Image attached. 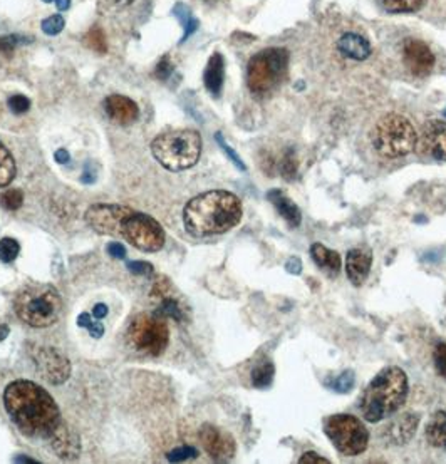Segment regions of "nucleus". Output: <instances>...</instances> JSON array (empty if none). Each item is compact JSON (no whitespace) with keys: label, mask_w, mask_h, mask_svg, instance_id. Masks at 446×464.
Masks as SVG:
<instances>
[{"label":"nucleus","mask_w":446,"mask_h":464,"mask_svg":"<svg viewBox=\"0 0 446 464\" xmlns=\"http://www.w3.org/2000/svg\"><path fill=\"white\" fill-rule=\"evenodd\" d=\"M3 404L15 426L29 438H51L63 421L51 394L32 381L19 379L7 386Z\"/></svg>","instance_id":"1"},{"label":"nucleus","mask_w":446,"mask_h":464,"mask_svg":"<svg viewBox=\"0 0 446 464\" xmlns=\"http://www.w3.org/2000/svg\"><path fill=\"white\" fill-rule=\"evenodd\" d=\"M242 220V203L233 193L213 189L187 203L183 210L184 228L193 237H211L232 230Z\"/></svg>","instance_id":"2"},{"label":"nucleus","mask_w":446,"mask_h":464,"mask_svg":"<svg viewBox=\"0 0 446 464\" xmlns=\"http://www.w3.org/2000/svg\"><path fill=\"white\" fill-rule=\"evenodd\" d=\"M407 397V377L399 367H386L369 382L361 397V412L369 423H379L399 411Z\"/></svg>","instance_id":"3"},{"label":"nucleus","mask_w":446,"mask_h":464,"mask_svg":"<svg viewBox=\"0 0 446 464\" xmlns=\"http://www.w3.org/2000/svg\"><path fill=\"white\" fill-rule=\"evenodd\" d=\"M14 308L19 319L27 326L44 328L57 322L63 312V299L52 285L34 282L19 290Z\"/></svg>","instance_id":"4"},{"label":"nucleus","mask_w":446,"mask_h":464,"mask_svg":"<svg viewBox=\"0 0 446 464\" xmlns=\"http://www.w3.org/2000/svg\"><path fill=\"white\" fill-rule=\"evenodd\" d=\"M151 153L158 163L170 171H183L200 160L202 138L193 129L164 131L153 139Z\"/></svg>","instance_id":"5"},{"label":"nucleus","mask_w":446,"mask_h":464,"mask_svg":"<svg viewBox=\"0 0 446 464\" xmlns=\"http://www.w3.org/2000/svg\"><path fill=\"white\" fill-rule=\"evenodd\" d=\"M413 125L399 114H386L372 131V145L386 158H403L416 148Z\"/></svg>","instance_id":"6"},{"label":"nucleus","mask_w":446,"mask_h":464,"mask_svg":"<svg viewBox=\"0 0 446 464\" xmlns=\"http://www.w3.org/2000/svg\"><path fill=\"white\" fill-rule=\"evenodd\" d=\"M289 54L286 49H265L255 54L247 65L248 89L257 96L270 92L282 83L287 74Z\"/></svg>","instance_id":"7"},{"label":"nucleus","mask_w":446,"mask_h":464,"mask_svg":"<svg viewBox=\"0 0 446 464\" xmlns=\"http://www.w3.org/2000/svg\"><path fill=\"white\" fill-rule=\"evenodd\" d=\"M128 342L140 354L158 357L170 342V330L163 317L156 314H140L128 328Z\"/></svg>","instance_id":"8"},{"label":"nucleus","mask_w":446,"mask_h":464,"mask_svg":"<svg viewBox=\"0 0 446 464\" xmlns=\"http://www.w3.org/2000/svg\"><path fill=\"white\" fill-rule=\"evenodd\" d=\"M324 432L342 456H359L368 450L366 426L351 414H334L326 419Z\"/></svg>","instance_id":"9"},{"label":"nucleus","mask_w":446,"mask_h":464,"mask_svg":"<svg viewBox=\"0 0 446 464\" xmlns=\"http://www.w3.org/2000/svg\"><path fill=\"white\" fill-rule=\"evenodd\" d=\"M121 237H125L133 246H136L141 251L161 250L164 245V240H167L163 226L155 218L140 213V211H133L125 220L121 228Z\"/></svg>","instance_id":"10"},{"label":"nucleus","mask_w":446,"mask_h":464,"mask_svg":"<svg viewBox=\"0 0 446 464\" xmlns=\"http://www.w3.org/2000/svg\"><path fill=\"white\" fill-rule=\"evenodd\" d=\"M30 355L42 379L49 384H64L71 377V362L67 355L56 347L37 346L30 350Z\"/></svg>","instance_id":"11"},{"label":"nucleus","mask_w":446,"mask_h":464,"mask_svg":"<svg viewBox=\"0 0 446 464\" xmlns=\"http://www.w3.org/2000/svg\"><path fill=\"white\" fill-rule=\"evenodd\" d=\"M133 213L131 208L123 204L96 203L87 208L86 223L92 230L101 235H121V228L125 220Z\"/></svg>","instance_id":"12"},{"label":"nucleus","mask_w":446,"mask_h":464,"mask_svg":"<svg viewBox=\"0 0 446 464\" xmlns=\"http://www.w3.org/2000/svg\"><path fill=\"white\" fill-rule=\"evenodd\" d=\"M200 443L213 461H230L235 456V439L211 424H203L200 429Z\"/></svg>","instance_id":"13"},{"label":"nucleus","mask_w":446,"mask_h":464,"mask_svg":"<svg viewBox=\"0 0 446 464\" xmlns=\"http://www.w3.org/2000/svg\"><path fill=\"white\" fill-rule=\"evenodd\" d=\"M403 61L411 74L418 77L428 76L434 67V54L432 49L418 39H407L403 48Z\"/></svg>","instance_id":"14"},{"label":"nucleus","mask_w":446,"mask_h":464,"mask_svg":"<svg viewBox=\"0 0 446 464\" xmlns=\"http://www.w3.org/2000/svg\"><path fill=\"white\" fill-rule=\"evenodd\" d=\"M421 153L438 161H446V123L433 121L425 123L420 134Z\"/></svg>","instance_id":"15"},{"label":"nucleus","mask_w":446,"mask_h":464,"mask_svg":"<svg viewBox=\"0 0 446 464\" xmlns=\"http://www.w3.org/2000/svg\"><path fill=\"white\" fill-rule=\"evenodd\" d=\"M51 446L57 458L63 461H76L81 454V441L78 432L74 431L67 423L61 421L59 426L52 431Z\"/></svg>","instance_id":"16"},{"label":"nucleus","mask_w":446,"mask_h":464,"mask_svg":"<svg viewBox=\"0 0 446 464\" xmlns=\"http://www.w3.org/2000/svg\"><path fill=\"white\" fill-rule=\"evenodd\" d=\"M105 111L107 118L116 125H131L140 116V107L131 98L123 94H111L105 99Z\"/></svg>","instance_id":"17"},{"label":"nucleus","mask_w":446,"mask_h":464,"mask_svg":"<svg viewBox=\"0 0 446 464\" xmlns=\"http://www.w3.org/2000/svg\"><path fill=\"white\" fill-rule=\"evenodd\" d=\"M372 265V251L369 249H363V246H357L348 251V257H346V273L351 284H354L356 287L363 285L369 277Z\"/></svg>","instance_id":"18"},{"label":"nucleus","mask_w":446,"mask_h":464,"mask_svg":"<svg viewBox=\"0 0 446 464\" xmlns=\"http://www.w3.org/2000/svg\"><path fill=\"white\" fill-rule=\"evenodd\" d=\"M418 424H420V416L414 414V412L399 414L386 426L387 439L393 444H398V446L410 443L414 432H416Z\"/></svg>","instance_id":"19"},{"label":"nucleus","mask_w":446,"mask_h":464,"mask_svg":"<svg viewBox=\"0 0 446 464\" xmlns=\"http://www.w3.org/2000/svg\"><path fill=\"white\" fill-rule=\"evenodd\" d=\"M223 81H225V61L220 52H215L209 59V64L205 67V74H203V83L205 87L213 98H218L223 87Z\"/></svg>","instance_id":"20"},{"label":"nucleus","mask_w":446,"mask_h":464,"mask_svg":"<svg viewBox=\"0 0 446 464\" xmlns=\"http://www.w3.org/2000/svg\"><path fill=\"white\" fill-rule=\"evenodd\" d=\"M267 198L272 201L275 210L279 211V215L282 216L287 223H289L290 228H299L302 222L301 210H299L297 204H295L289 196L284 195L280 189H272V191L267 193Z\"/></svg>","instance_id":"21"},{"label":"nucleus","mask_w":446,"mask_h":464,"mask_svg":"<svg viewBox=\"0 0 446 464\" xmlns=\"http://www.w3.org/2000/svg\"><path fill=\"white\" fill-rule=\"evenodd\" d=\"M337 49L342 56L354 61L368 59L371 54V44L359 34H344L337 42Z\"/></svg>","instance_id":"22"},{"label":"nucleus","mask_w":446,"mask_h":464,"mask_svg":"<svg viewBox=\"0 0 446 464\" xmlns=\"http://www.w3.org/2000/svg\"><path fill=\"white\" fill-rule=\"evenodd\" d=\"M310 257L315 265L322 270H328L330 275H336L341 272V257L337 251L328 249L322 243H314L310 246Z\"/></svg>","instance_id":"23"},{"label":"nucleus","mask_w":446,"mask_h":464,"mask_svg":"<svg viewBox=\"0 0 446 464\" xmlns=\"http://www.w3.org/2000/svg\"><path fill=\"white\" fill-rule=\"evenodd\" d=\"M425 434L434 447L446 450V411H438L426 424Z\"/></svg>","instance_id":"24"},{"label":"nucleus","mask_w":446,"mask_h":464,"mask_svg":"<svg viewBox=\"0 0 446 464\" xmlns=\"http://www.w3.org/2000/svg\"><path fill=\"white\" fill-rule=\"evenodd\" d=\"M275 367L268 357H262L252 369V384L257 389H267L274 381Z\"/></svg>","instance_id":"25"},{"label":"nucleus","mask_w":446,"mask_h":464,"mask_svg":"<svg viewBox=\"0 0 446 464\" xmlns=\"http://www.w3.org/2000/svg\"><path fill=\"white\" fill-rule=\"evenodd\" d=\"M173 15L178 19L180 24L183 27V37L182 41H180V44H183V42H187V39L190 37L191 34L197 32L200 22L193 17L190 7H187L184 3H176V6L173 7Z\"/></svg>","instance_id":"26"},{"label":"nucleus","mask_w":446,"mask_h":464,"mask_svg":"<svg viewBox=\"0 0 446 464\" xmlns=\"http://www.w3.org/2000/svg\"><path fill=\"white\" fill-rule=\"evenodd\" d=\"M15 173H17V166H15L12 153L0 141V188L9 187L15 178Z\"/></svg>","instance_id":"27"},{"label":"nucleus","mask_w":446,"mask_h":464,"mask_svg":"<svg viewBox=\"0 0 446 464\" xmlns=\"http://www.w3.org/2000/svg\"><path fill=\"white\" fill-rule=\"evenodd\" d=\"M381 7L387 12L393 14H406L418 12L425 7L426 0H379Z\"/></svg>","instance_id":"28"},{"label":"nucleus","mask_w":446,"mask_h":464,"mask_svg":"<svg viewBox=\"0 0 446 464\" xmlns=\"http://www.w3.org/2000/svg\"><path fill=\"white\" fill-rule=\"evenodd\" d=\"M83 41H84V44H86L91 50H94V52H98V54L107 52L106 36L99 25L91 27V29L86 32V36H84Z\"/></svg>","instance_id":"29"},{"label":"nucleus","mask_w":446,"mask_h":464,"mask_svg":"<svg viewBox=\"0 0 446 464\" xmlns=\"http://www.w3.org/2000/svg\"><path fill=\"white\" fill-rule=\"evenodd\" d=\"M22 203H24V193L19 188L7 189V191H3L0 195V204L9 211L19 210L22 207Z\"/></svg>","instance_id":"30"},{"label":"nucleus","mask_w":446,"mask_h":464,"mask_svg":"<svg viewBox=\"0 0 446 464\" xmlns=\"http://www.w3.org/2000/svg\"><path fill=\"white\" fill-rule=\"evenodd\" d=\"M155 314L158 317H163V319H164V317H170V319L176 320V322H182V320L184 319L183 310L180 308L178 302H176L175 299H170V297L161 302L160 308H158Z\"/></svg>","instance_id":"31"},{"label":"nucleus","mask_w":446,"mask_h":464,"mask_svg":"<svg viewBox=\"0 0 446 464\" xmlns=\"http://www.w3.org/2000/svg\"><path fill=\"white\" fill-rule=\"evenodd\" d=\"M19 251H21V245L17 240L14 238H2L0 240V262L3 264H10L17 258Z\"/></svg>","instance_id":"32"},{"label":"nucleus","mask_w":446,"mask_h":464,"mask_svg":"<svg viewBox=\"0 0 446 464\" xmlns=\"http://www.w3.org/2000/svg\"><path fill=\"white\" fill-rule=\"evenodd\" d=\"M328 386L334 392L348 394L349 390L354 388V372L352 370H344L339 377H336L334 381H329Z\"/></svg>","instance_id":"33"},{"label":"nucleus","mask_w":446,"mask_h":464,"mask_svg":"<svg viewBox=\"0 0 446 464\" xmlns=\"http://www.w3.org/2000/svg\"><path fill=\"white\" fill-rule=\"evenodd\" d=\"M280 173L286 180H294L297 176V158H295L294 149H289L284 154L282 161H280Z\"/></svg>","instance_id":"34"},{"label":"nucleus","mask_w":446,"mask_h":464,"mask_svg":"<svg viewBox=\"0 0 446 464\" xmlns=\"http://www.w3.org/2000/svg\"><path fill=\"white\" fill-rule=\"evenodd\" d=\"M64 25H66V21H64L63 15L56 14V15H51V17L44 19L41 24V29H42V32L47 34V36H57V34L63 32Z\"/></svg>","instance_id":"35"},{"label":"nucleus","mask_w":446,"mask_h":464,"mask_svg":"<svg viewBox=\"0 0 446 464\" xmlns=\"http://www.w3.org/2000/svg\"><path fill=\"white\" fill-rule=\"evenodd\" d=\"M197 456H198L197 447L180 446V447H175V450L168 452L167 458L170 463H182V461H187V459H195Z\"/></svg>","instance_id":"36"},{"label":"nucleus","mask_w":446,"mask_h":464,"mask_svg":"<svg viewBox=\"0 0 446 464\" xmlns=\"http://www.w3.org/2000/svg\"><path fill=\"white\" fill-rule=\"evenodd\" d=\"M433 362L436 372L443 379H446V342L436 344V347L433 350Z\"/></svg>","instance_id":"37"},{"label":"nucleus","mask_w":446,"mask_h":464,"mask_svg":"<svg viewBox=\"0 0 446 464\" xmlns=\"http://www.w3.org/2000/svg\"><path fill=\"white\" fill-rule=\"evenodd\" d=\"M215 139H217L218 146H220L223 153H225L226 156H229V160L232 161V163L235 165L237 168L240 169V171H245V169H247V166L244 165V161L240 160V156H238V154L235 153V151H233L232 148H230L229 145H226V143H225V139H223V136H222V133H217V134H215Z\"/></svg>","instance_id":"38"},{"label":"nucleus","mask_w":446,"mask_h":464,"mask_svg":"<svg viewBox=\"0 0 446 464\" xmlns=\"http://www.w3.org/2000/svg\"><path fill=\"white\" fill-rule=\"evenodd\" d=\"M7 104H9L10 111H12L14 114H24L29 111L30 99L22 94H14V96H10L9 101H7Z\"/></svg>","instance_id":"39"},{"label":"nucleus","mask_w":446,"mask_h":464,"mask_svg":"<svg viewBox=\"0 0 446 464\" xmlns=\"http://www.w3.org/2000/svg\"><path fill=\"white\" fill-rule=\"evenodd\" d=\"M173 71H175V65H173L170 56H163L155 69V77L160 81H168Z\"/></svg>","instance_id":"40"},{"label":"nucleus","mask_w":446,"mask_h":464,"mask_svg":"<svg viewBox=\"0 0 446 464\" xmlns=\"http://www.w3.org/2000/svg\"><path fill=\"white\" fill-rule=\"evenodd\" d=\"M27 39L19 37V36H3L0 37V52L2 54H10L15 49V45L22 44Z\"/></svg>","instance_id":"41"},{"label":"nucleus","mask_w":446,"mask_h":464,"mask_svg":"<svg viewBox=\"0 0 446 464\" xmlns=\"http://www.w3.org/2000/svg\"><path fill=\"white\" fill-rule=\"evenodd\" d=\"M128 270L134 275H151L155 270H153V265L148 264V262H129L128 264Z\"/></svg>","instance_id":"42"},{"label":"nucleus","mask_w":446,"mask_h":464,"mask_svg":"<svg viewBox=\"0 0 446 464\" xmlns=\"http://www.w3.org/2000/svg\"><path fill=\"white\" fill-rule=\"evenodd\" d=\"M134 0H99V7L105 10H119L128 7Z\"/></svg>","instance_id":"43"},{"label":"nucleus","mask_w":446,"mask_h":464,"mask_svg":"<svg viewBox=\"0 0 446 464\" xmlns=\"http://www.w3.org/2000/svg\"><path fill=\"white\" fill-rule=\"evenodd\" d=\"M170 288H171L170 287V282H168L167 278H164V277H156L155 285H153V290H151V295L164 297Z\"/></svg>","instance_id":"44"},{"label":"nucleus","mask_w":446,"mask_h":464,"mask_svg":"<svg viewBox=\"0 0 446 464\" xmlns=\"http://www.w3.org/2000/svg\"><path fill=\"white\" fill-rule=\"evenodd\" d=\"M107 253H109L113 258H118V260H125L126 258L125 245H121L119 242L109 243V245H107Z\"/></svg>","instance_id":"45"},{"label":"nucleus","mask_w":446,"mask_h":464,"mask_svg":"<svg viewBox=\"0 0 446 464\" xmlns=\"http://www.w3.org/2000/svg\"><path fill=\"white\" fill-rule=\"evenodd\" d=\"M286 270L292 275H301L302 273V262L299 257H290L289 260L286 262Z\"/></svg>","instance_id":"46"},{"label":"nucleus","mask_w":446,"mask_h":464,"mask_svg":"<svg viewBox=\"0 0 446 464\" xmlns=\"http://www.w3.org/2000/svg\"><path fill=\"white\" fill-rule=\"evenodd\" d=\"M299 463L301 464H309V463H329V459L326 458H321L319 454H315V452H306V454L302 456L301 459H299Z\"/></svg>","instance_id":"47"},{"label":"nucleus","mask_w":446,"mask_h":464,"mask_svg":"<svg viewBox=\"0 0 446 464\" xmlns=\"http://www.w3.org/2000/svg\"><path fill=\"white\" fill-rule=\"evenodd\" d=\"M87 330H89V334L94 339L103 337V334H105V327H103V324H99V322H91L89 327H87Z\"/></svg>","instance_id":"48"},{"label":"nucleus","mask_w":446,"mask_h":464,"mask_svg":"<svg viewBox=\"0 0 446 464\" xmlns=\"http://www.w3.org/2000/svg\"><path fill=\"white\" fill-rule=\"evenodd\" d=\"M54 160H56L59 165H66L71 161V156H69L66 149H57L56 153H54Z\"/></svg>","instance_id":"49"},{"label":"nucleus","mask_w":446,"mask_h":464,"mask_svg":"<svg viewBox=\"0 0 446 464\" xmlns=\"http://www.w3.org/2000/svg\"><path fill=\"white\" fill-rule=\"evenodd\" d=\"M107 305L106 304H96L94 308H92V315L96 317V319H105L107 315Z\"/></svg>","instance_id":"50"},{"label":"nucleus","mask_w":446,"mask_h":464,"mask_svg":"<svg viewBox=\"0 0 446 464\" xmlns=\"http://www.w3.org/2000/svg\"><path fill=\"white\" fill-rule=\"evenodd\" d=\"M89 324H91V315L89 314H81L78 317V326L79 327H89Z\"/></svg>","instance_id":"51"},{"label":"nucleus","mask_w":446,"mask_h":464,"mask_svg":"<svg viewBox=\"0 0 446 464\" xmlns=\"http://www.w3.org/2000/svg\"><path fill=\"white\" fill-rule=\"evenodd\" d=\"M56 6L59 10H67L71 7V0H56Z\"/></svg>","instance_id":"52"},{"label":"nucleus","mask_w":446,"mask_h":464,"mask_svg":"<svg viewBox=\"0 0 446 464\" xmlns=\"http://www.w3.org/2000/svg\"><path fill=\"white\" fill-rule=\"evenodd\" d=\"M10 328L9 326H0V340H6L7 335H9Z\"/></svg>","instance_id":"53"},{"label":"nucleus","mask_w":446,"mask_h":464,"mask_svg":"<svg viewBox=\"0 0 446 464\" xmlns=\"http://www.w3.org/2000/svg\"><path fill=\"white\" fill-rule=\"evenodd\" d=\"M14 463H34V464H36L37 461H36V459L25 458V456H17V458H14Z\"/></svg>","instance_id":"54"},{"label":"nucleus","mask_w":446,"mask_h":464,"mask_svg":"<svg viewBox=\"0 0 446 464\" xmlns=\"http://www.w3.org/2000/svg\"><path fill=\"white\" fill-rule=\"evenodd\" d=\"M42 2H45V3H51V2H56V0H42Z\"/></svg>","instance_id":"55"},{"label":"nucleus","mask_w":446,"mask_h":464,"mask_svg":"<svg viewBox=\"0 0 446 464\" xmlns=\"http://www.w3.org/2000/svg\"><path fill=\"white\" fill-rule=\"evenodd\" d=\"M443 114H445V118H446V109H445V113H443Z\"/></svg>","instance_id":"56"}]
</instances>
